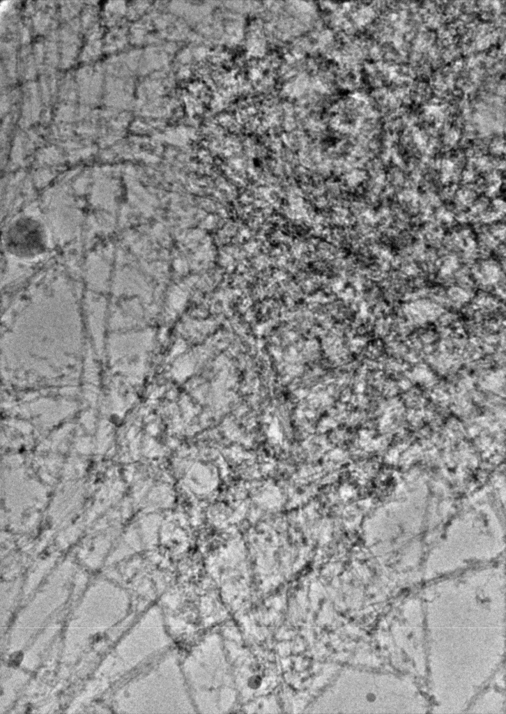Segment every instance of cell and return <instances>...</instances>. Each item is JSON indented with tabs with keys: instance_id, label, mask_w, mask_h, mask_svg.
<instances>
[{
	"instance_id": "7a4b0ae2",
	"label": "cell",
	"mask_w": 506,
	"mask_h": 714,
	"mask_svg": "<svg viewBox=\"0 0 506 714\" xmlns=\"http://www.w3.org/2000/svg\"><path fill=\"white\" fill-rule=\"evenodd\" d=\"M22 658V653L21 652H15L10 657L9 664L12 666H17L20 664Z\"/></svg>"
},
{
	"instance_id": "6da1fadb",
	"label": "cell",
	"mask_w": 506,
	"mask_h": 714,
	"mask_svg": "<svg viewBox=\"0 0 506 714\" xmlns=\"http://www.w3.org/2000/svg\"><path fill=\"white\" fill-rule=\"evenodd\" d=\"M4 243L7 251L20 259H33L44 253L47 247L46 231L42 223L31 216L20 217L8 227Z\"/></svg>"
}]
</instances>
